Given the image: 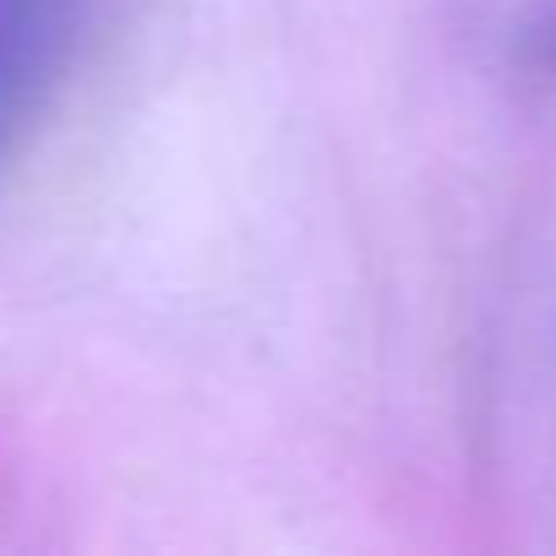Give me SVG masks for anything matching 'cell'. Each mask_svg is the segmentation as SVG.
<instances>
[{"instance_id": "cell-1", "label": "cell", "mask_w": 556, "mask_h": 556, "mask_svg": "<svg viewBox=\"0 0 556 556\" xmlns=\"http://www.w3.org/2000/svg\"><path fill=\"white\" fill-rule=\"evenodd\" d=\"M99 0H0V169L72 83Z\"/></svg>"}, {"instance_id": "cell-2", "label": "cell", "mask_w": 556, "mask_h": 556, "mask_svg": "<svg viewBox=\"0 0 556 556\" xmlns=\"http://www.w3.org/2000/svg\"><path fill=\"white\" fill-rule=\"evenodd\" d=\"M529 50H534V61L545 66V72H556V7L534 23V34H529Z\"/></svg>"}]
</instances>
